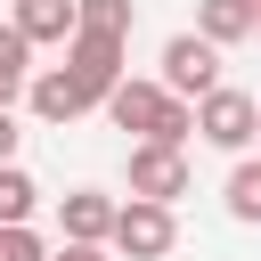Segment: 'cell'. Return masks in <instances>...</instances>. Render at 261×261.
<instances>
[{"instance_id": "cell-7", "label": "cell", "mask_w": 261, "mask_h": 261, "mask_svg": "<svg viewBox=\"0 0 261 261\" xmlns=\"http://www.w3.org/2000/svg\"><path fill=\"white\" fill-rule=\"evenodd\" d=\"M57 228H65V245H106L114 196H106V188H65V196H57Z\"/></svg>"}, {"instance_id": "cell-9", "label": "cell", "mask_w": 261, "mask_h": 261, "mask_svg": "<svg viewBox=\"0 0 261 261\" xmlns=\"http://www.w3.org/2000/svg\"><path fill=\"white\" fill-rule=\"evenodd\" d=\"M196 33H204L212 49L253 41V0H196Z\"/></svg>"}, {"instance_id": "cell-4", "label": "cell", "mask_w": 261, "mask_h": 261, "mask_svg": "<svg viewBox=\"0 0 261 261\" xmlns=\"http://www.w3.org/2000/svg\"><path fill=\"white\" fill-rule=\"evenodd\" d=\"M122 57H130V41H106V33H82V24L65 33V73L82 82V98H90V106L122 82Z\"/></svg>"}, {"instance_id": "cell-11", "label": "cell", "mask_w": 261, "mask_h": 261, "mask_svg": "<svg viewBox=\"0 0 261 261\" xmlns=\"http://www.w3.org/2000/svg\"><path fill=\"white\" fill-rule=\"evenodd\" d=\"M24 82H33V41H24L16 24H0V106H16Z\"/></svg>"}, {"instance_id": "cell-3", "label": "cell", "mask_w": 261, "mask_h": 261, "mask_svg": "<svg viewBox=\"0 0 261 261\" xmlns=\"http://www.w3.org/2000/svg\"><path fill=\"white\" fill-rule=\"evenodd\" d=\"M253 114H261V98H245V90L212 82V90L196 98V139H204V147H220V155H245V147H253Z\"/></svg>"}, {"instance_id": "cell-13", "label": "cell", "mask_w": 261, "mask_h": 261, "mask_svg": "<svg viewBox=\"0 0 261 261\" xmlns=\"http://www.w3.org/2000/svg\"><path fill=\"white\" fill-rule=\"evenodd\" d=\"M33 204H41V188H33V171H24V163H0V228H16V220H33Z\"/></svg>"}, {"instance_id": "cell-1", "label": "cell", "mask_w": 261, "mask_h": 261, "mask_svg": "<svg viewBox=\"0 0 261 261\" xmlns=\"http://www.w3.org/2000/svg\"><path fill=\"white\" fill-rule=\"evenodd\" d=\"M98 106H106V122H114V130H139V139H163V147H188V139H196V106H188V98H171L163 82L122 73Z\"/></svg>"}, {"instance_id": "cell-16", "label": "cell", "mask_w": 261, "mask_h": 261, "mask_svg": "<svg viewBox=\"0 0 261 261\" xmlns=\"http://www.w3.org/2000/svg\"><path fill=\"white\" fill-rule=\"evenodd\" d=\"M16 139H24V130H16V114L0 106V163H16Z\"/></svg>"}, {"instance_id": "cell-10", "label": "cell", "mask_w": 261, "mask_h": 261, "mask_svg": "<svg viewBox=\"0 0 261 261\" xmlns=\"http://www.w3.org/2000/svg\"><path fill=\"white\" fill-rule=\"evenodd\" d=\"M8 24H16L33 49H41V41H65V33H73V0H16Z\"/></svg>"}, {"instance_id": "cell-12", "label": "cell", "mask_w": 261, "mask_h": 261, "mask_svg": "<svg viewBox=\"0 0 261 261\" xmlns=\"http://www.w3.org/2000/svg\"><path fill=\"white\" fill-rule=\"evenodd\" d=\"M73 24H82V33H106V41H130L139 8H130V0H73Z\"/></svg>"}, {"instance_id": "cell-20", "label": "cell", "mask_w": 261, "mask_h": 261, "mask_svg": "<svg viewBox=\"0 0 261 261\" xmlns=\"http://www.w3.org/2000/svg\"><path fill=\"white\" fill-rule=\"evenodd\" d=\"M253 8H261V0H253Z\"/></svg>"}, {"instance_id": "cell-8", "label": "cell", "mask_w": 261, "mask_h": 261, "mask_svg": "<svg viewBox=\"0 0 261 261\" xmlns=\"http://www.w3.org/2000/svg\"><path fill=\"white\" fill-rule=\"evenodd\" d=\"M24 106H33L41 122H82V114H90V98H82V82H73L65 65H41V73L24 82Z\"/></svg>"}, {"instance_id": "cell-15", "label": "cell", "mask_w": 261, "mask_h": 261, "mask_svg": "<svg viewBox=\"0 0 261 261\" xmlns=\"http://www.w3.org/2000/svg\"><path fill=\"white\" fill-rule=\"evenodd\" d=\"M0 261H49V245L33 237V220H16V228H0Z\"/></svg>"}, {"instance_id": "cell-6", "label": "cell", "mask_w": 261, "mask_h": 261, "mask_svg": "<svg viewBox=\"0 0 261 261\" xmlns=\"http://www.w3.org/2000/svg\"><path fill=\"white\" fill-rule=\"evenodd\" d=\"M130 196H147V204H179V196H188V155L163 147V139H139V147H130Z\"/></svg>"}, {"instance_id": "cell-17", "label": "cell", "mask_w": 261, "mask_h": 261, "mask_svg": "<svg viewBox=\"0 0 261 261\" xmlns=\"http://www.w3.org/2000/svg\"><path fill=\"white\" fill-rule=\"evenodd\" d=\"M49 261H106V245H57Z\"/></svg>"}, {"instance_id": "cell-18", "label": "cell", "mask_w": 261, "mask_h": 261, "mask_svg": "<svg viewBox=\"0 0 261 261\" xmlns=\"http://www.w3.org/2000/svg\"><path fill=\"white\" fill-rule=\"evenodd\" d=\"M253 41H261V8H253Z\"/></svg>"}, {"instance_id": "cell-2", "label": "cell", "mask_w": 261, "mask_h": 261, "mask_svg": "<svg viewBox=\"0 0 261 261\" xmlns=\"http://www.w3.org/2000/svg\"><path fill=\"white\" fill-rule=\"evenodd\" d=\"M106 245H114L122 261H163V253L179 245V220H171V204H147V196H130V204H114V228H106Z\"/></svg>"}, {"instance_id": "cell-5", "label": "cell", "mask_w": 261, "mask_h": 261, "mask_svg": "<svg viewBox=\"0 0 261 261\" xmlns=\"http://www.w3.org/2000/svg\"><path fill=\"white\" fill-rule=\"evenodd\" d=\"M155 82H163L171 98H188V106H196V98L220 82V49H212L204 33H171V41H163V73H155Z\"/></svg>"}, {"instance_id": "cell-19", "label": "cell", "mask_w": 261, "mask_h": 261, "mask_svg": "<svg viewBox=\"0 0 261 261\" xmlns=\"http://www.w3.org/2000/svg\"><path fill=\"white\" fill-rule=\"evenodd\" d=\"M253 139H261V114H253Z\"/></svg>"}, {"instance_id": "cell-14", "label": "cell", "mask_w": 261, "mask_h": 261, "mask_svg": "<svg viewBox=\"0 0 261 261\" xmlns=\"http://www.w3.org/2000/svg\"><path fill=\"white\" fill-rule=\"evenodd\" d=\"M228 220H245V228L261 220V163H253V155L228 171Z\"/></svg>"}]
</instances>
